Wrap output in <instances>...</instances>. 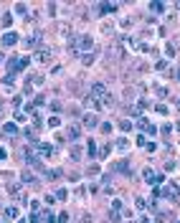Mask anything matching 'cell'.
I'll return each mask as SVG.
<instances>
[{"label": "cell", "instance_id": "cell-1", "mask_svg": "<svg viewBox=\"0 0 180 223\" xmlns=\"http://www.w3.org/2000/svg\"><path fill=\"white\" fill-rule=\"evenodd\" d=\"M26 66H28V59H26V56H21V59H18V56H13V59L8 61V71H10V74L26 71Z\"/></svg>", "mask_w": 180, "mask_h": 223}, {"label": "cell", "instance_id": "cell-2", "mask_svg": "<svg viewBox=\"0 0 180 223\" xmlns=\"http://www.w3.org/2000/svg\"><path fill=\"white\" fill-rule=\"evenodd\" d=\"M51 56H53V48H48V46L38 48V51H36V64H48Z\"/></svg>", "mask_w": 180, "mask_h": 223}, {"label": "cell", "instance_id": "cell-3", "mask_svg": "<svg viewBox=\"0 0 180 223\" xmlns=\"http://www.w3.org/2000/svg\"><path fill=\"white\" fill-rule=\"evenodd\" d=\"M15 43H18V33H5V36H3V46H5V48L15 46Z\"/></svg>", "mask_w": 180, "mask_h": 223}, {"label": "cell", "instance_id": "cell-4", "mask_svg": "<svg viewBox=\"0 0 180 223\" xmlns=\"http://www.w3.org/2000/svg\"><path fill=\"white\" fill-rule=\"evenodd\" d=\"M94 46V41H91V36H81V38H79V48L81 51H89Z\"/></svg>", "mask_w": 180, "mask_h": 223}, {"label": "cell", "instance_id": "cell-5", "mask_svg": "<svg viewBox=\"0 0 180 223\" xmlns=\"http://www.w3.org/2000/svg\"><path fill=\"white\" fill-rule=\"evenodd\" d=\"M36 147H38V152H41V155H46V157L56 152V150H53V147H51V145H46V142H41V145H36Z\"/></svg>", "mask_w": 180, "mask_h": 223}, {"label": "cell", "instance_id": "cell-6", "mask_svg": "<svg viewBox=\"0 0 180 223\" xmlns=\"http://www.w3.org/2000/svg\"><path fill=\"white\" fill-rule=\"evenodd\" d=\"M38 43H41V33H33V36H31V38H28L23 46H26V48H33V46H38Z\"/></svg>", "mask_w": 180, "mask_h": 223}, {"label": "cell", "instance_id": "cell-7", "mask_svg": "<svg viewBox=\"0 0 180 223\" xmlns=\"http://www.w3.org/2000/svg\"><path fill=\"white\" fill-rule=\"evenodd\" d=\"M114 145H117V150H119V152H124V150H129V142H127L124 137H119V140H117Z\"/></svg>", "mask_w": 180, "mask_h": 223}, {"label": "cell", "instance_id": "cell-8", "mask_svg": "<svg viewBox=\"0 0 180 223\" xmlns=\"http://www.w3.org/2000/svg\"><path fill=\"white\" fill-rule=\"evenodd\" d=\"M96 122H99L96 114H84V124H86V127H96Z\"/></svg>", "mask_w": 180, "mask_h": 223}, {"label": "cell", "instance_id": "cell-9", "mask_svg": "<svg viewBox=\"0 0 180 223\" xmlns=\"http://www.w3.org/2000/svg\"><path fill=\"white\" fill-rule=\"evenodd\" d=\"M114 170H122V173H129V162H127V160H119V162L114 165Z\"/></svg>", "mask_w": 180, "mask_h": 223}, {"label": "cell", "instance_id": "cell-10", "mask_svg": "<svg viewBox=\"0 0 180 223\" xmlns=\"http://www.w3.org/2000/svg\"><path fill=\"white\" fill-rule=\"evenodd\" d=\"M10 23H13V15L10 13H5L3 18H0V26H3V28H10Z\"/></svg>", "mask_w": 180, "mask_h": 223}, {"label": "cell", "instance_id": "cell-11", "mask_svg": "<svg viewBox=\"0 0 180 223\" xmlns=\"http://www.w3.org/2000/svg\"><path fill=\"white\" fill-rule=\"evenodd\" d=\"M3 86H5V89H13V86H15V79H13V74H8V76L3 79Z\"/></svg>", "mask_w": 180, "mask_h": 223}, {"label": "cell", "instance_id": "cell-12", "mask_svg": "<svg viewBox=\"0 0 180 223\" xmlns=\"http://www.w3.org/2000/svg\"><path fill=\"white\" fill-rule=\"evenodd\" d=\"M15 132H18V124L15 122H8L5 124V135H15Z\"/></svg>", "mask_w": 180, "mask_h": 223}, {"label": "cell", "instance_id": "cell-13", "mask_svg": "<svg viewBox=\"0 0 180 223\" xmlns=\"http://www.w3.org/2000/svg\"><path fill=\"white\" fill-rule=\"evenodd\" d=\"M89 157H96V142L89 140Z\"/></svg>", "mask_w": 180, "mask_h": 223}, {"label": "cell", "instance_id": "cell-14", "mask_svg": "<svg viewBox=\"0 0 180 223\" xmlns=\"http://www.w3.org/2000/svg\"><path fill=\"white\" fill-rule=\"evenodd\" d=\"M58 31H61V36H69V33H71V26H69V23H61V26H58Z\"/></svg>", "mask_w": 180, "mask_h": 223}, {"label": "cell", "instance_id": "cell-15", "mask_svg": "<svg viewBox=\"0 0 180 223\" xmlns=\"http://www.w3.org/2000/svg\"><path fill=\"white\" fill-rule=\"evenodd\" d=\"M5 216H8V218H15V216H18V208H15V206L5 208Z\"/></svg>", "mask_w": 180, "mask_h": 223}, {"label": "cell", "instance_id": "cell-16", "mask_svg": "<svg viewBox=\"0 0 180 223\" xmlns=\"http://www.w3.org/2000/svg\"><path fill=\"white\" fill-rule=\"evenodd\" d=\"M152 10H155V13H163V10H165V5L160 3V0H155V3H152Z\"/></svg>", "mask_w": 180, "mask_h": 223}, {"label": "cell", "instance_id": "cell-17", "mask_svg": "<svg viewBox=\"0 0 180 223\" xmlns=\"http://www.w3.org/2000/svg\"><path fill=\"white\" fill-rule=\"evenodd\" d=\"M81 61H84L86 66H91V64H94V56H91V53H84V56H81Z\"/></svg>", "mask_w": 180, "mask_h": 223}, {"label": "cell", "instance_id": "cell-18", "mask_svg": "<svg viewBox=\"0 0 180 223\" xmlns=\"http://www.w3.org/2000/svg\"><path fill=\"white\" fill-rule=\"evenodd\" d=\"M155 69H157V71H168V61H163V59H160V61L155 64Z\"/></svg>", "mask_w": 180, "mask_h": 223}, {"label": "cell", "instance_id": "cell-19", "mask_svg": "<svg viewBox=\"0 0 180 223\" xmlns=\"http://www.w3.org/2000/svg\"><path fill=\"white\" fill-rule=\"evenodd\" d=\"M119 127H122V132H127V129H132V122H129V119H122V122H119Z\"/></svg>", "mask_w": 180, "mask_h": 223}, {"label": "cell", "instance_id": "cell-20", "mask_svg": "<svg viewBox=\"0 0 180 223\" xmlns=\"http://www.w3.org/2000/svg\"><path fill=\"white\" fill-rule=\"evenodd\" d=\"M155 94L157 97H168V89L165 86H155Z\"/></svg>", "mask_w": 180, "mask_h": 223}, {"label": "cell", "instance_id": "cell-21", "mask_svg": "<svg viewBox=\"0 0 180 223\" xmlns=\"http://www.w3.org/2000/svg\"><path fill=\"white\" fill-rule=\"evenodd\" d=\"M119 211H122V200H114L112 203V213H119Z\"/></svg>", "mask_w": 180, "mask_h": 223}, {"label": "cell", "instance_id": "cell-22", "mask_svg": "<svg viewBox=\"0 0 180 223\" xmlns=\"http://www.w3.org/2000/svg\"><path fill=\"white\" fill-rule=\"evenodd\" d=\"M137 127H139V129H147V127H150V122H147V119L142 117V119H139V122H137Z\"/></svg>", "mask_w": 180, "mask_h": 223}, {"label": "cell", "instance_id": "cell-23", "mask_svg": "<svg viewBox=\"0 0 180 223\" xmlns=\"http://www.w3.org/2000/svg\"><path fill=\"white\" fill-rule=\"evenodd\" d=\"M79 135V124H74V127H69V137H76Z\"/></svg>", "mask_w": 180, "mask_h": 223}, {"label": "cell", "instance_id": "cell-24", "mask_svg": "<svg viewBox=\"0 0 180 223\" xmlns=\"http://www.w3.org/2000/svg\"><path fill=\"white\" fill-rule=\"evenodd\" d=\"M21 180H23V183H31V180H33V175H31V173H28V170H26V173H23V175H21Z\"/></svg>", "mask_w": 180, "mask_h": 223}, {"label": "cell", "instance_id": "cell-25", "mask_svg": "<svg viewBox=\"0 0 180 223\" xmlns=\"http://www.w3.org/2000/svg\"><path fill=\"white\" fill-rule=\"evenodd\" d=\"M109 150H112V147H109V145H104V147H102V152H99V157H107V155H109Z\"/></svg>", "mask_w": 180, "mask_h": 223}, {"label": "cell", "instance_id": "cell-26", "mask_svg": "<svg viewBox=\"0 0 180 223\" xmlns=\"http://www.w3.org/2000/svg\"><path fill=\"white\" fill-rule=\"evenodd\" d=\"M102 132H104V135H109V132H112V124H109V122H104V124H102Z\"/></svg>", "mask_w": 180, "mask_h": 223}, {"label": "cell", "instance_id": "cell-27", "mask_svg": "<svg viewBox=\"0 0 180 223\" xmlns=\"http://www.w3.org/2000/svg\"><path fill=\"white\" fill-rule=\"evenodd\" d=\"M155 109H157V112H160V114H168V107H165V104H157V107H155Z\"/></svg>", "mask_w": 180, "mask_h": 223}, {"label": "cell", "instance_id": "cell-28", "mask_svg": "<svg viewBox=\"0 0 180 223\" xmlns=\"http://www.w3.org/2000/svg\"><path fill=\"white\" fill-rule=\"evenodd\" d=\"M48 124H51V127H58L61 122H58V117H51V119H48Z\"/></svg>", "mask_w": 180, "mask_h": 223}, {"label": "cell", "instance_id": "cell-29", "mask_svg": "<svg viewBox=\"0 0 180 223\" xmlns=\"http://www.w3.org/2000/svg\"><path fill=\"white\" fill-rule=\"evenodd\" d=\"M5 155H8V152L3 150V147H0V160H5Z\"/></svg>", "mask_w": 180, "mask_h": 223}, {"label": "cell", "instance_id": "cell-30", "mask_svg": "<svg viewBox=\"0 0 180 223\" xmlns=\"http://www.w3.org/2000/svg\"><path fill=\"white\" fill-rule=\"evenodd\" d=\"M175 76H178V79H180V71H178V74H175Z\"/></svg>", "mask_w": 180, "mask_h": 223}, {"label": "cell", "instance_id": "cell-31", "mask_svg": "<svg viewBox=\"0 0 180 223\" xmlns=\"http://www.w3.org/2000/svg\"><path fill=\"white\" fill-rule=\"evenodd\" d=\"M178 109H180V99H178Z\"/></svg>", "mask_w": 180, "mask_h": 223}, {"label": "cell", "instance_id": "cell-32", "mask_svg": "<svg viewBox=\"0 0 180 223\" xmlns=\"http://www.w3.org/2000/svg\"><path fill=\"white\" fill-rule=\"evenodd\" d=\"M0 112H3V104H0Z\"/></svg>", "mask_w": 180, "mask_h": 223}]
</instances>
